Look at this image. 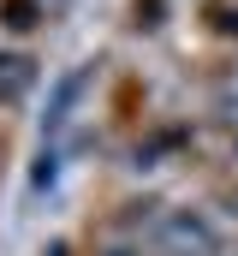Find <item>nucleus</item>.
Here are the masks:
<instances>
[{
  "mask_svg": "<svg viewBox=\"0 0 238 256\" xmlns=\"http://www.w3.org/2000/svg\"><path fill=\"white\" fill-rule=\"evenodd\" d=\"M84 84H90V72H66L54 84V102H48V114H42V137H54V131H66V120H72V108H78V96H84Z\"/></svg>",
  "mask_w": 238,
  "mask_h": 256,
  "instance_id": "2",
  "label": "nucleus"
},
{
  "mask_svg": "<svg viewBox=\"0 0 238 256\" xmlns=\"http://www.w3.org/2000/svg\"><path fill=\"white\" fill-rule=\"evenodd\" d=\"M6 24L12 30H30L36 24V0H6Z\"/></svg>",
  "mask_w": 238,
  "mask_h": 256,
  "instance_id": "4",
  "label": "nucleus"
},
{
  "mask_svg": "<svg viewBox=\"0 0 238 256\" xmlns=\"http://www.w3.org/2000/svg\"><path fill=\"white\" fill-rule=\"evenodd\" d=\"M36 84V60L30 54H0V108H18Z\"/></svg>",
  "mask_w": 238,
  "mask_h": 256,
  "instance_id": "3",
  "label": "nucleus"
},
{
  "mask_svg": "<svg viewBox=\"0 0 238 256\" xmlns=\"http://www.w3.org/2000/svg\"><path fill=\"white\" fill-rule=\"evenodd\" d=\"M108 256H137V250H108Z\"/></svg>",
  "mask_w": 238,
  "mask_h": 256,
  "instance_id": "5",
  "label": "nucleus"
},
{
  "mask_svg": "<svg viewBox=\"0 0 238 256\" xmlns=\"http://www.w3.org/2000/svg\"><path fill=\"white\" fill-rule=\"evenodd\" d=\"M161 244L173 256H220L226 244H220V226L202 214V208H178V214H167L161 220Z\"/></svg>",
  "mask_w": 238,
  "mask_h": 256,
  "instance_id": "1",
  "label": "nucleus"
},
{
  "mask_svg": "<svg viewBox=\"0 0 238 256\" xmlns=\"http://www.w3.org/2000/svg\"><path fill=\"white\" fill-rule=\"evenodd\" d=\"M220 256H238V250H220Z\"/></svg>",
  "mask_w": 238,
  "mask_h": 256,
  "instance_id": "6",
  "label": "nucleus"
}]
</instances>
